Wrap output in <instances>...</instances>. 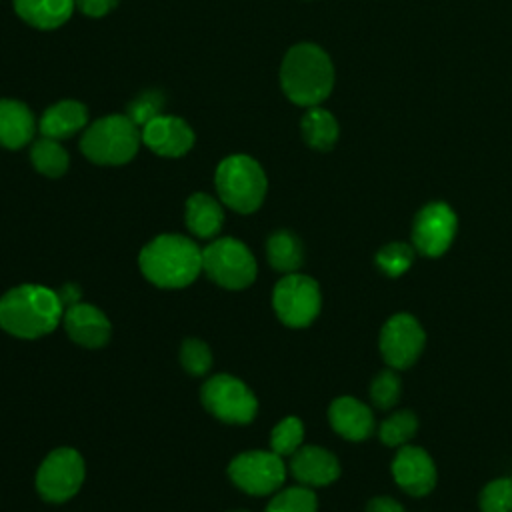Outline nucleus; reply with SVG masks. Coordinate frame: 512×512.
Returning <instances> with one entry per match:
<instances>
[{
  "instance_id": "obj_31",
  "label": "nucleus",
  "mask_w": 512,
  "mask_h": 512,
  "mask_svg": "<svg viewBox=\"0 0 512 512\" xmlns=\"http://www.w3.org/2000/svg\"><path fill=\"white\" fill-rule=\"evenodd\" d=\"M180 364L192 376H204L212 366V352L206 342L188 338L180 346Z\"/></svg>"
},
{
  "instance_id": "obj_32",
  "label": "nucleus",
  "mask_w": 512,
  "mask_h": 512,
  "mask_svg": "<svg viewBox=\"0 0 512 512\" xmlns=\"http://www.w3.org/2000/svg\"><path fill=\"white\" fill-rule=\"evenodd\" d=\"M160 104L162 100L156 94H144L140 96L132 106H130V120L136 126H144L148 120H152L154 116H158L160 112Z\"/></svg>"
},
{
  "instance_id": "obj_15",
  "label": "nucleus",
  "mask_w": 512,
  "mask_h": 512,
  "mask_svg": "<svg viewBox=\"0 0 512 512\" xmlns=\"http://www.w3.org/2000/svg\"><path fill=\"white\" fill-rule=\"evenodd\" d=\"M62 322L68 338L82 348H102L112 334L110 320L92 304L78 302L64 308Z\"/></svg>"
},
{
  "instance_id": "obj_20",
  "label": "nucleus",
  "mask_w": 512,
  "mask_h": 512,
  "mask_svg": "<svg viewBox=\"0 0 512 512\" xmlns=\"http://www.w3.org/2000/svg\"><path fill=\"white\" fill-rule=\"evenodd\" d=\"M186 226L198 238H214L224 224L220 202L208 194L196 192L186 200Z\"/></svg>"
},
{
  "instance_id": "obj_18",
  "label": "nucleus",
  "mask_w": 512,
  "mask_h": 512,
  "mask_svg": "<svg viewBox=\"0 0 512 512\" xmlns=\"http://www.w3.org/2000/svg\"><path fill=\"white\" fill-rule=\"evenodd\" d=\"M36 122L30 108L18 100H0V146L18 150L34 136Z\"/></svg>"
},
{
  "instance_id": "obj_17",
  "label": "nucleus",
  "mask_w": 512,
  "mask_h": 512,
  "mask_svg": "<svg viewBox=\"0 0 512 512\" xmlns=\"http://www.w3.org/2000/svg\"><path fill=\"white\" fill-rule=\"evenodd\" d=\"M328 420L334 432L352 442L366 440L374 432V416L370 408L352 396L336 398L328 408Z\"/></svg>"
},
{
  "instance_id": "obj_26",
  "label": "nucleus",
  "mask_w": 512,
  "mask_h": 512,
  "mask_svg": "<svg viewBox=\"0 0 512 512\" xmlns=\"http://www.w3.org/2000/svg\"><path fill=\"white\" fill-rule=\"evenodd\" d=\"M304 440V426L296 416H288L280 420L270 432L272 452L278 456H292Z\"/></svg>"
},
{
  "instance_id": "obj_16",
  "label": "nucleus",
  "mask_w": 512,
  "mask_h": 512,
  "mask_svg": "<svg viewBox=\"0 0 512 512\" xmlns=\"http://www.w3.org/2000/svg\"><path fill=\"white\" fill-rule=\"evenodd\" d=\"M290 472L302 486H326L340 476V464L326 448L302 446L290 456Z\"/></svg>"
},
{
  "instance_id": "obj_34",
  "label": "nucleus",
  "mask_w": 512,
  "mask_h": 512,
  "mask_svg": "<svg viewBox=\"0 0 512 512\" xmlns=\"http://www.w3.org/2000/svg\"><path fill=\"white\" fill-rule=\"evenodd\" d=\"M366 512H404V508L390 496H376L366 504Z\"/></svg>"
},
{
  "instance_id": "obj_2",
  "label": "nucleus",
  "mask_w": 512,
  "mask_h": 512,
  "mask_svg": "<svg viewBox=\"0 0 512 512\" xmlns=\"http://www.w3.org/2000/svg\"><path fill=\"white\" fill-rule=\"evenodd\" d=\"M138 264L146 280L158 288H184L202 270V250L182 234H160L148 242Z\"/></svg>"
},
{
  "instance_id": "obj_9",
  "label": "nucleus",
  "mask_w": 512,
  "mask_h": 512,
  "mask_svg": "<svg viewBox=\"0 0 512 512\" xmlns=\"http://www.w3.org/2000/svg\"><path fill=\"white\" fill-rule=\"evenodd\" d=\"M84 482V460L74 448L52 450L36 472V490L46 502L70 500Z\"/></svg>"
},
{
  "instance_id": "obj_8",
  "label": "nucleus",
  "mask_w": 512,
  "mask_h": 512,
  "mask_svg": "<svg viewBox=\"0 0 512 512\" xmlns=\"http://www.w3.org/2000/svg\"><path fill=\"white\" fill-rule=\"evenodd\" d=\"M272 306L280 322L290 328H304L312 324L322 306L320 288L314 278L292 272L276 282L272 292Z\"/></svg>"
},
{
  "instance_id": "obj_27",
  "label": "nucleus",
  "mask_w": 512,
  "mask_h": 512,
  "mask_svg": "<svg viewBox=\"0 0 512 512\" xmlns=\"http://www.w3.org/2000/svg\"><path fill=\"white\" fill-rule=\"evenodd\" d=\"M318 500L310 488L294 486L278 492L264 512H316Z\"/></svg>"
},
{
  "instance_id": "obj_7",
  "label": "nucleus",
  "mask_w": 512,
  "mask_h": 512,
  "mask_svg": "<svg viewBox=\"0 0 512 512\" xmlns=\"http://www.w3.org/2000/svg\"><path fill=\"white\" fill-rule=\"evenodd\" d=\"M204 408L226 424H248L258 412V400L252 390L230 374L208 378L200 390Z\"/></svg>"
},
{
  "instance_id": "obj_5",
  "label": "nucleus",
  "mask_w": 512,
  "mask_h": 512,
  "mask_svg": "<svg viewBox=\"0 0 512 512\" xmlns=\"http://www.w3.org/2000/svg\"><path fill=\"white\" fill-rule=\"evenodd\" d=\"M140 130L130 116H104L96 120L82 136V154L102 166H120L130 162L140 146Z\"/></svg>"
},
{
  "instance_id": "obj_6",
  "label": "nucleus",
  "mask_w": 512,
  "mask_h": 512,
  "mask_svg": "<svg viewBox=\"0 0 512 512\" xmlns=\"http://www.w3.org/2000/svg\"><path fill=\"white\" fill-rule=\"evenodd\" d=\"M202 270L212 282L228 290H242L256 278V258L236 238H218L202 250Z\"/></svg>"
},
{
  "instance_id": "obj_28",
  "label": "nucleus",
  "mask_w": 512,
  "mask_h": 512,
  "mask_svg": "<svg viewBox=\"0 0 512 512\" xmlns=\"http://www.w3.org/2000/svg\"><path fill=\"white\" fill-rule=\"evenodd\" d=\"M412 260H414V246H408L404 242L386 244L376 254V266L392 278L404 274L410 268Z\"/></svg>"
},
{
  "instance_id": "obj_24",
  "label": "nucleus",
  "mask_w": 512,
  "mask_h": 512,
  "mask_svg": "<svg viewBox=\"0 0 512 512\" xmlns=\"http://www.w3.org/2000/svg\"><path fill=\"white\" fill-rule=\"evenodd\" d=\"M30 160L34 168L48 178H58L68 170V152L62 148L58 140L46 136L32 144Z\"/></svg>"
},
{
  "instance_id": "obj_14",
  "label": "nucleus",
  "mask_w": 512,
  "mask_h": 512,
  "mask_svg": "<svg viewBox=\"0 0 512 512\" xmlns=\"http://www.w3.org/2000/svg\"><path fill=\"white\" fill-rule=\"evenodd\" d=\"M142 142L156 154L178 158L184 156L194 144L192 128L176 116L158 114L148 120L140 130Z\"/></svg>"
},
{
  "instance_id": "obj_23",
  "label": "nucleus",
  "mask_w": 512,
  "mask_h": 512,
  "mask_svg": "<svg viewBox=\"0 0 512 512\" xmlns=\"http://www.w3.org/2000/svg\"><path fill=\"white\" fill-rule=\"evenodd\" d=\"M302 136L308 146L316 150H330L338 138V124L328 110L310 106L302 116Z\"/></svg>"
},
{
  "instance_id": "obj_12",
  "label": "nucleus",
  "mask_w": 512,
  "mask_h": 512,
  "mask_svg": "<svg viewBox=\"0 0 512 512\" xmlns=\"http://www.w3.org/2000/svg\"><path fill=\"white\" fill-rule=\"evenodd\" d=\"M456 214L444 202L426 204L412 224V246L416 252L436 258L444 254L456 234Z\"/></svg>"
},
{
  "instance_id": "obj_21",
  "label": "nucleus",
  "mask_w": 512,
  "mask_h": 512,
  "mask_svg": "<svg viewBox=\"0 0 512 512\" xmlns=\"http://www.w3.org/2000/svg\"><path fill=\"white\" fill-rule=\"evenodd\" d=\"M14 8L30 26L52 30L72 16L74 0H14Z\"/></svg>"
},
{
  "instance_id": "obj_22",
  "label": "nucleus",
  "mask_w": 512,
  "mask_h": 512,
  "mask_svg": "<svg viewBox=\"0 0 512 512\" xmlns=\"http://www.w3.org/2000/svg\"><path fill=\"white\" fill-rule=\"evenodd\" d=\"M266 258L274 270L292 274L302 266L304 250L292 232L278 230L266 242Z\"/></svg>"
},
{
  "instance_id": "obj_30",
  "label": "nucleus",
  "mask_w": 512,
  "mask_h": 512,
  "mask_svg": "<svg viewBox=\"0 0 512 512\" xmlns=\"http://www.w3.org/2000/svg\"><path fill=\"white\" fill-rule=\"evenodd\" d=\"M482 512H512V478H496L480 492Z\"/></svg>"
},
{
  "instance_id": "obj_13",
  "label": "nucleus",
  "mask_w": 512,
  "mask_h": 512,
  "mask_svg": "<svg viewBox=\"0 0 512 512\" xmlns=\"http://www.w3.org/2000/svg\"><path fill=\"white\" fill-rule=\"evenodd\" d=\"M392 476L410 496H424L436 484V466L424 448L404 444L392 460Z\"/></svg>"
},
{
  "instance_id": "obj_25",
  "label": "nucleus",
  "mask_w": 512,
  "mask_h": 512,
  "mask_svg": "<svg viewBox=\"0 0 512 512\" xmlns=\"http://www.w3.org/2000/svg\"><path fill=\"white\" fill-rule=\"evenodd\" d=\"M418 430V418L410 410H398L390 414L378 426L380 442L386 446H404Z\"/></svg>"
},
{
  "instance_id": "obj_33",
  "label": "nucleus",
  "mask_w": 512,
  "mask_h": 512,
  "mask_svg": "<svg viewBox=\"0 0 512 512\" xmlns=\"http://www.w3.org/2000/svg\"><path fill=\"white\" fill-rule=\"evenodd\" d=\"M118 0H74V4L82 10V14L92 16V18H100L104 14H108Z\"/></svg>"
},
{
  "instance_id": "obj_35",
  "label": "nucleus",
  "mask_w": 512,
  "mask_h": 512,
  "mask_svg": "<svg viewBox=\"0 0 512 512\" xmlns=\"http://www.w3.org/2000/svg\"><path fill=\"white\" fill-rule=\"evenodd\" d=\"M58 296H60L62 304L68 308V306H72V304H78V300H80V290H78V286H74V284H66V286L58 292Z\"/></svg>"
},
{
  "instance_id": "obj_11",
  "label": "nucleus",
  "mask_w": 512,
  "mask_h": 512,
  "mask_svg": "<svg viewBox=\"0 0 512 512\" xmlns=\"http://www.w3.org/2000/svg\"><path fill=\"white\" fill-rule=\"evenodd\" d=\"M426 334L420 322L406 312L390 316L380 330V354L394 370L410 368L422 354Z\"/></svg>"
},
{
  "instance_id": "obj_29",
  "label": "nucleus",
  "mask_w": 512,
  "mask_h": 512,
  "mask_svg": "<svg viewBox=\"0 0 512 512\" xmlns=\"http://www.w3.org/2000/svg\"><path fill=\"white\" fill-rule=\"evenodd\" d=\"M402 392V380L394 370H382L370 382V400L376 408L388 410L396 406Z\"/></svg>"
},
{
  "instance_id": "obj_4",
  "label": "nucleus",
  "mask_w": 512,
  "mask_h": 512,
  "mask_svg": "<svg viewBox=\"0 0 512 512\" xmlns=\"http://www.w3.org/2000/svg\"><path fill=\"white\" fill-rule=\"evenodd\" d=\"M214 184L220 200L240 214L258 210L268 188L262 166L244 154L224 158L216 168Z\"/></svg>"
},
{
  "instance_id": "obj_19",
  "label": "nucleus",
  "mask_w": 512,
  "mask_h": 512,
  "mask_svg": "<svg viewBox=\"0 0 512 512\" xmlns=\"http://www.w3.org/2000/svg\"><path fill=\"white\" fill-rule=\"evenodd\" d=\"M88 112L86 106L76 100H62L50 106L40 118V132L52 140H64L80 132L86 126Z\"/></svg>"
},
{
  "instance_id": "obj_3",
  "label": "nucleus",
  "mask_w": 512,
  "mask_h": 512,
  "mask_svg": "<svg viewBox=\"0 0 512 512\" xmlns=\"http://www.w3.org/2000/svg\"><path fill=\"white\" fill-rule=\"evenodd\" d=\"M284 94L298 106H318L334 84V68L328 54L316 44L292 46L280 68Z\"/></svg>"
},
{
  "instance_id": "obj_10",
  "label": "nucleus",
  "mask_w": 512,
  "mask_h": 512,
  "mask_svg": "<svg viewBox=\"0 0 512 512\" xmlns=\"http://www.w3.org/2000/svg\"><path fill=\"white\" fill-rule=\"evenodd\" d=\"M230 480L246 494L266 496L276 492L286 480V466L276 452L250 450L238 454L228 466Z\"/></svg>"
},
{
  "instance_id": "obj_1",
  "label": "nucleus",
  "mask_w": 512,
  "mask_h": 512,
  "mask_svg": "<svg viewBox=\"0 0 512 512\" xmlns=\"http://www.w3.org/2000/svg\"><path fill=\"white\" fill-rule=\"evenodd\" d=\"M64 316L58 292L40 284H22L0 296V328L16 338L50 334Z\"/></svg>"
}]
</instances>
